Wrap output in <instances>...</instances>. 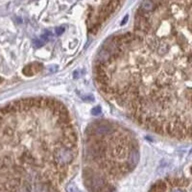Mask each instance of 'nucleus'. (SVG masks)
<instances>
[{
  "instance_id": "nucleus-1",
  "label": "nucleus",
  "mask_w": 192,
  "mask_h": 192,
  "mask_svg": "<svg viewBox=\"0 0 192 192\" xmlns=\"http://www.w3.org/2000/svg\"><path fill=\"white\" fill-rule=\"evenodd\" d=\"M134 31L104 43L95 82L106 99L156 134L192 140V0L154 1Z\"/></svg>"
},
{
  "instance_id": "nucleus-2",
  "label": "nucleus",
  "mask_w": 192,
  "mask_h": 192,
  "mask_svg": "<svg viewBox=\"0 0 192 192\" xmlns=\"http://www.w3.org/2000/svg\"><path fill=\"white\" fill-rule=\"evenodd\" d=\"M83 179L90 192H113L112 183L134 169L139 160L135 135L109 120L87 126L83 145Z\"/></svg>"
},
{
  "instance_id": "nucleus-3",
  "label": "nucleus",
  "mask_w": 192,
  "mask_h": 192,
  "mask_svg": "<svg viewBox=\"0 0 192 192\" xmlns=\"http://www.w3.org/2000/svg\"><path fill=\"white\" fill-rule=\"evenodd\" d=\"M119 3H120V0H110L107 3L102 10L99 13V23H101L104 20H106L111 14L116 10V8L118 7Z\"/></svg>"
},
{
  "instance_id": "nucleus-4",
  "label": "nucleus",
  "mask_w": 192,
  "mask_h": 192,
  "mask_svg": "<svg viewBox=\"0 0 192 192\" xmlns=\"http://www.w3.org/2000/svg\"><path fill=\"white\" fill-rule=\"evenodd\" d=\"M43 70V64L39 62H33L30 64H27L22 70V73L27 77L34 76V75L38 74L39 72Z\"/></svg>"
},
{
  "instance_id": "nucleus-5",
  "label": "nucleus",
  "mask_w": 192,
  "mask_h": 192,
  "mask_svg": "<svg viewBox=\"0 0 192 192\" xmlns=\"http://www.w3.org/2000/svg\"><path fill=\"white\" fill-rule=\"evenodd\" d=\"M67 191L68 192H81L74 184H69L67 186Z\"/></svg>"
},
{
  "instance_id": "nucleus-6",
  "label": "nucleus",
  "mask_w": 192,
  "mask_h": 192,
  "mask_svg": "<svg viewBox=\"0 0 192 192\" xmlns=\"http://www.w3.org/2000/svg\"><path fill=\"white\" fill-rule=\"evenodd\" d=\"M64 30H65V28H64L63 26L56 27V28H55V34H56V35H61V34L64 32Z\"/></svg>"
},
{
  "instance_id": "nucleus-7",
  "label": "nucleus",
  "mask_w": 192,
  "mask_h": 192,
  "mask_svg": "<svg viewBox=\"0 0 192 192\" xmlns=\"http://www.w3.org/2000/svg\"><path fill=\"white\" fill-rule=\"evenodd\" d=\"M100 112H101V108L99 106H97L96 108L92 109V114L93 115H98V114H100Z\"/></svg>"
},
{
  "instance_id": "nucleus-8",
  "label": "nucleus",
  "mask_w": 192,
  "mask_h": 192,
  "mask_svg": "<svg viewBox=\"0 0 192 192\" xmlns=\"http://www.w3.org/2000/svg\"><path fill=\"white\" fill-rule=\"evenodd\" d=\"M127 20H128V15H125V17L123 18V20H122V21H121V25H124L125 23L127 22Z\"/></svg>"
}]
</instances>
